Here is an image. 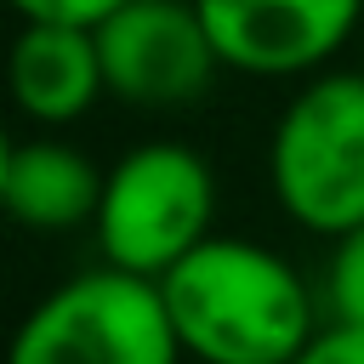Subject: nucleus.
Returning <instances> with one entry per match:
<instances>
[{
  "instance_id": "f257e3e1",
  "label": "nucleus",
  "mask_w": 364,
  "mask_h": 364,
  "mask_svg": "<svg viewBox=\"0 0 364 364\" xmlns=\"http://www.w3.org/2000/svg\"><path fill=\"white\" fill-rule=\"evenodd\" d=\"M176 341L193 364H290L330 318L318 284L273 245L210 233L159 279Z\"/></svg>"
},
{
  "instance_id": "f03ea898",
  "label": "nucleus",
  "mask_w": 364,
  "mask_h": 364,
  "mask_svg": "<svg viewBox=\"0 0 364 364\" xmlns=\"http://www.w3.org/2000/svg\"><path fill=\"white\" fill-rule=\"evenodd\" d=\"M267 182L318 239L364 228V68H324L290 91L267 136Z\"/></svg>"
},
{
  "instance_id": "7ed1b4c3",
  "label": "nucleus",
  "mask_w": 364,
  "mask_h": 364,
  "mask_svg": "<svg viewBox=\"0 0 364 364\" xmlns=\"http://www.w3.org/2000/svg\"><path fill=\"white\" fill-rule=\"evenodd\" d=\"M97 250L108 267L165 279L216 233V176L188 142H136L108 165L97 205Z\"/></svg>"
},
{
  "instance_id": "20e7f679",
  "label": "nucleus",
  "mask_w": 364,
  "mask_h": 364,
  "mask_svg": "<svg viewBox=\"0 0 364 364\" xmlns=\"http://www.w3.org/2000/svg\"><path fill=\"white\" fill-rule=\"evenodd\" d=\"M176 324L165 313L159 279L125 267H85L46 290L17 336L6 364H182Z\"/></svg>"
},
{
  "instance_id": "39448f33",
  "label": "nucleus",
  "mask_w": 364,
  "mask_h": 364,
  "mask_svg": "<svg viewBox=\"0 0 364 364\" xmlns=\"http://www.w3.org/2000/svg\"><path fill=\"white\" fill-rule=\"evenodd\" d=\"M97 51L108 97L125 108H188L222 74L193 0H125L97 23Z\"/></svg>"
},
{
  "instance_id": "423d86ee",
  "label": "nucleus",
  "mask_w": 364,
  "mask_h": 364,
  "mask_svg": "<svg viewBox=\"0 0 364 364\" xmlns=\"http://www.w3.org/2000/svg\"><path fill=\"white\" fill-rule=\"evenodd\" d=\"M222 68L250 80H313L358 34L364 0H193Z\"/></svg>"
},
{
  "instance_id": "0eeeda50",
  "label": "nucleus",
  "mask_w": 364,
  "mask_h": 364,
  "mask_svg": "<svg viewBox=\"0 0 364 364\" xmlns=\"http://www.w3.org/2000/svg\"><path fill=\"white\" fill-rule=\"evenodd\" d=\"M6 80H11V102L23 119H34L40 131L74 125L85 119L102 97V51H97V28H74V23H23L6 57Z\"/></svg>"
},
{
  "instance_id": "6e6552de",
  "label": "nucleus",
  "mask_w": 364,
  "mask_h": 364,
  "mask_svg": "<svg viewBox=\"0 0 364 364\" xmlns=\"http://www.w3.org/2000/svg\"><path fill=\"white\" fill-rule=\"evenodd\" d=\"M102 182L108 171L63 142V136H11L6 142V159H0V199H6V216L17 228H34V233H68V228H85L97 222V205H102Z\"/></svg>"
},
{
  "instance_id": "1a4fd4ad",
  "label": "nucleus",
  "mask_w": 364,
  "mask_h": 364,
  "mask_svg": "<svg viewBox=\"0 0 364 364\" xmlns=\"http://www.w3.org/2000/svg\"><path fill=\"white\" fill-rule=\"evenodd\" d=\"M324 318L330 324H353L364 330V228L330 239V262H324Z\"/></svg>"
},
{
  "instance_id": "9d476101",
  "label": "nucleus",
  "mask_w": 364,
  "mask_h": 364,
  "mask_svg": "<svg viewBox=\"0 0 364 364\" xmlns=\"http://www.w3.org/2000/svg\"><path fill=\"white\" fill-rule=\"evenodd\" d=\"M125 0H11V11L23 23H74V28H97Z\"/></svg>"
},
{
  "instance_id": "9b49d317",
  "label": "nucleus",
  "mask_w": 364,
  "mask_h": 364,
  "mask_svg": "<svg viewBox=\"0 0 364 364\" xmlns=\"http://www.w3.org/2000/svg\"><path fill=\"white\" fill-rule=\"evenodd\" d=\"M290 364H364V330H353V324H324Z\"/></svg>"
}]
</instances>
